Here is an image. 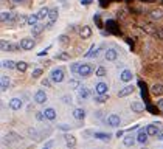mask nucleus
<instances>
[{"instance_id":"nucleus-1","label":"nucleus","mask_w":163,"mask_h":149,"mask_svg":"<svg viewBox=\"0 0 163 149\" xmlns=\"http://www.w3.org/2000/svg\"><path fill=\"white\" fill-rule=\"evenodd\" d=\"M92 73H93V65L92 64H81L76 74L81 76V78H87V76H90Z\"/></svg>"},{"instance_id":"nucleus-2","label":"nucleus","mask_w":163,"mask_h":149,"mask_svg":"<svg viewBox=\"0 0 163 149\" xmlns=\"http://www.w3.org/2000/svg\"><path fill=\"white\" fill-rule=\"evenodd\" d=\"M64 78H65V73H64L62 69H54L50 73V79L53 81V83H62Z\"/></svg>"},{"instance_id":"nucleus-3","label":"nucleus","mask_w":163,"mask_h":149,"mask_svg":"<svg viewBox=\"0 0 163 149\" xmlns=\"http://www.w3.org/2000/svg\"><path fill=\"white\" fill-rule=\"evenodd\" d=\"M149 17H151V20H154V22H160V20H163V9L162 8H154L149 11Z\"/></svg>"},{"instance_id":"nucleus-4","label":"nucleus","mask_w":163,"mask_h":149,"mask_svg":"<svg viewBox=\"0 0 163 149\" xmlns=\"http://www.w3.org/2000/svg\"><path fill=\"white\" fill-rule=\"evenodd\" d=\"M58 16H59V9L58 8H51L50 12H48V23H47V28H51L53 23L58 20Z\"/></svg>"},{"instance_id":"nucleus-5","label":"nucleus","mask_w":163,"mask_h":149,"mask_svg":"<svg viewBox=\"0 0 163 149\" xmlns=\"http://www.w3.org/2000/svg\"><path fill=\"white\" fill-rule=\"evenodd\" d=\"M106 28H107V31L109 33H112V34H121V31L118 30V23L115 22V20H107L106 22Z\"/></svg>"},{"instance_id":"nucleus-6","label":"nucleus","mask_w":163,"mask_h":149,"mask_svg":"<svg viewBox=\"0 0 163 149\" xmlns=\"http://www.w3.org/2000/svg\"><path fill=\"white\" fill-rule=\"evenodd\" d=\"M107 124L110 126V127H118V126L121 124V118H120V115H117V113L109 115V117H107Z\"/></svg>"},{"instance_id":"nucleus-7","label":"nucleus","mask_w":163,"mask_h":149,"mask_svg":"<svg viewBox=\"0 0 163 149\" xmlns=\"http://www.w3.org/2000/svg\"><path fill=\"white\" fill-rule=\"evenodd\" d=\"M34 40H33V37H25L20 40V48L22 50H33L34 48Z\"/></svg>"},{"instance_id":"nucleus-8","label":"nucleus","mask_w":163,"mask_h":149,"mask_svg":"<svg viewBox=\"0 0 163 149\" xmlns=\"http://www.w3.org/2000/svg\"><path fill=\"white\" fill-rule=\"evenodd\" d=\"M0 47H2V51H14V50L20 48V45H11L10 42H6L5 39L0 40Z\"/></svg>"},{"instance_id":"nucleus-9","label":"nucleus","mask_w":163,"mask_h":149,"mask_svg":"<svg viewBox=\"0 0 163 149\" xmlns=\"http://www.w3.org/2000/svg\"><path fill=\"white\" fill-rule=\"evenodd\" d=\"M34 101L37 104H45L47 103V93L44 90H37L34 93Z\"/></svg>"},{"instance_id":"nucleus-10","label":"nucleus","mask_w":163,"mask_h":149,"mask_svg":"<svg viewBox=\"0 0 163 149\" xmlns=\"http://www.w3.org/2000/svg\"><path fill=\"white\" fill-rule=\"evenodd\" d=\"M104 58H106V61H117V58H118V53H117V50L115 48H107L106 50V53H104Z\"/></svg>"},{"instance_id":"nucleus-11","label":"nucleus","mask_w":163,"mask_h":149,"mask_svg":"<svg viewBox=\"0 0 163 149\" xmlns=\"http://www.w3.org/2000/svg\"><path fill=\"white\" fill-rule=\"evenodd\" d=\"M22 106H23V103H22V99H20V98H11L10 99V107L12 110H20V109H22Z\"/></svg>"},{"instance_id":"nucleus-12","label":"nucleus","mask_w":163,"mask_h":149,"mask_svg":"<svg viewBox=\"0 0 163 149\" xmlns=\"http://www.w3.org/2000/svg\"><path fill=\"white\" fill-rule=\"evenodd\" d=\"M95 92H96V95H107L109 87H107L106 83H98L96 85H95Z\"/></svg>"},{"instance_id":"nucleus-13","label":"nucleus","mask_w":163,"mask_h":149,"mask_svg":"<svg viewBox=\"0 0 163 149\" xmlns=\"http://www.w3.org/2000/svg\"><path fill=\"white\" fill-rule=\"evenodd\" d=\"M79 36L83 37V39H89L92 36V28L89 25H84V26H81V30H79Z\"/></svg>"},{"instance_id":"nucleus-14","label":"nucleus","mask_w":163,"mask_h":149,"mask_svg":"<svg viewBox=\"0 0 163 149\" xmlns=\"http://www.w3.org/2000/svg\"><path fill=\"white\" fill-rule=\"evenodd\" d=\"M134 85H126V87H123L120 92H118V96L120 98H124V96H127V95H131V93H134Z\"/></svg>"},{"instance_id":"nucleus-15","label":"nucleus","mask_w":163,"mask_h":149,"mask_svg":"<svg viewBox=\"0 0 163 149\" xmlns=\"http://www.w3.org/2000/svg\"><path fill=\"white\" fill-rule=\"evenodd\" d=\"M131 109H132V112L140 113V112L145 110V104L140 103V101H134V103H131Z\"/></svg>"},{"instance_id":"nucleus-16","label":"nucleus","mask_w":163,"mask_h":149,"mask_svg":"<svg viewBox=\"0 0 163 149\" xmlns=\"http://www.w3.org/2000/svg\"><path fill=\"white\" fill-rule=\"evenodd\" d=\"M148 137H149V134L146 132V129H141L138 132V135H137V141H138V143H141V145H145L146 141H148Z\"/></svg>"},{"instance_id":"nucleus-17","label":"nucleus","mask_w":163,"mask_h":149,"mask_svg":"<svg viewBox=\"0 0 163 149\" xmlns=\"http://www.w3.org/2000/svg\"><path fill=\"white\" fill-rule=\"evenodd\" d=\"M93 137L96 138V140H101V141H109V140L112 138V135L110 134H104V132H95Z\"/></svg>"},{"instance_id":"nucleus-18","label":"nucleus","mask_w":163,"mask_h":149,"mask_svg":"<svg viewBox=\"0 0 163 149\" xmlns=\"http://www.w3.org/2000/svg\"><path fill=\"white\" fill-rule=\"evenodd\" d=\"M64 140H65V143H67V146H69V148H75V146H76V138H75L73 135L65 134L64 135Z\"/></svg>"},{"instance_id":"nucleus-19","label":"nucleus","mask_w":163,"mask_h":149,"mask_svg":"<svg viewBox=\"0 0 163 149\" xmlns=\"http://www.w3.org/2000/svg\"><path fill=\"white\" fill-rule=\"evenodd\" d=\"M78 95H79L81 99H87L90 96V90L87 89V87H79V89H78Z\"/></svg>"},{"instance_id":"nucleus-20","label":"nucleus","mask_w":163,"mask_h":149,"mask_svg":"<svg viewBox=\"0 0 163 149\" xmlns=\"http://www.w3.org/2000/svg\"><path fill=\"white\" fill-rule=\"evenodd\" d=\"M120 79L123 81V83H129V81L132 79V72L131 70H123L120 74Z\"/></svg>"},{"instance_id":"nucleus-21","label":"nucleus","mask_w":163,"mask_h":149,"mask_svg":"<svg viewBox=\"0 0 163 149\" xmlns=\"http://www.w3.org/2000/svg\"><path fill=\"white\" fill-rule=\"evenodd\" d=\"M44 113H45V118L50 120V121H53L54 118H56V110H54L53 107H48V109H45Z\"/></svg>"},{"instance_id":"nucleus-22","label":"nucleus","mask_w":163,"mask_h":149,"mask_svg":"<svg viewBox=\"0 0 163 149\" xmlns=\"http://www.w3.org/2000/svg\"><path fill=\"white\" fill-rule=\"evenodd\" d=\"M44 30H45V25H42V23H37V25H34V26L31 28V34H33V36H39V34H40V33H42Z\"/></svg>"},{"instance_id":"nucleus-23","label":"nucleus","mask_w":163,"mask_h":149,"mask_svg":"<svg viewBox=\"0 0 163 149\" xmlns=\"http://www.w3.org/2000/svg\"><path fill=\"white\" fill-rule=\"evenodd\" d=\"M39 16L37 14H30L28 17H26V23H28L30 26H34V25H37V22H39Z\"/></svg>"},{"instance_id":"nucleus-24","label":"nucleus","mask_w":163,"mask_h":149,"mask_svg":"<svg viewBox=\"0 0 163 149\" xmlns=\"http://www.w3.org/2000/svg\"><path fill=\"white\" fill-rule=\"evenodd\" d=\"M152 93L155 95V96H162L163 95V84H160V83L154 84L152 85Z\"/></svg>"},{"instance_id":"nucleus-25","label":"nucleus","mask_w":163,"mask_h":149,"mask_svg":"<svg viewBox=\"0 0 163 149\" xmlns=\"http://www.w3.org/2000/svg\"><path fill=\"white\" fill-rule=\"evenodd\" d=\"M146 132L154 137V135H157V134L160 132V129L157 127V124H148V126H146Z\"/></svg>"},{"instance_id":"nucleus-26","label":"nucleus","mask_w":163,"mask_h":149,"mask_svg":"<svg viewBox=\"0 0 163 149\" xmlns=\"http://www.w3.org/2000/svg\"><path fill=\"white\" fill-rule=\"evenodd\" d=\"M93 56H98V47H96V45H92L90 50L84 55V58H87V59H89V58H93Z\"/></svg>"},{"instance_id":"nucleus-27","label":"nucleus","mask_w":163,"mask_h":149,"mask_svg":"<svg viewBox=\"0 0 163 149\" xmlns=\"http://www.w3.org/2000/svg\"><path fill=\"white\" fill-rule=\"evenodd\" d=\"M138 85L141 87V96L145 98V101L146 103H149V98H148V89H146V84L143 83V81H140L138 83Z\"/></svg>"},{"instance_id":"nucleus-28","label":"nucleus","mask_w":163,"mask_h":149,"mask_svg":"<svg viewBox=\"0 0 163 149\" xmlns=\"http://www.w3.org/2000/svg\"><path fill=\"white\" fill-rule=\"evenodd\" d=\"M10 84H11V81H10V78L8 76H2V92H6L10 89Z\"/></svg>"},{"instance_id":"nucleus-29","label":"nucleus","mask_w":163,"mask_h":149,"mask_svg":"<svg viewBox=\"0 0 163 149\" xmlns=\"http://www.w3.org/2000/svg\"><path fill=\"white\" fill-rule=\"evenodd\" d=\"M73 117L76 118V120H84V118H86L84 109H75V110H73Z\"/></svg>"},{"instance_id":"nucleus-30","label":"nucleus","mask_w":163,"mask_h":149,"mask_svg":"<svg viewBox=\"0 0 163 149\" xmlns=\"http://www.w3.org/2000/svg\"><path fill=\"white\" fill-rule=\"evenodd\" d=\"M135 141H137V138H135V137H132V135H126L124 140H123V143H124V146L129 148V146H134Z\"/></svg>"},{"instance_id":"nucleus-31","label":"nucleus","mask_w":163,"mask_h":149,"mask_svg":"<svg viewBox=\"0 0 163 149\" xmlns=\"http://www.w3.org/2000/svg\"><path fill=\"white\" fill-rule=\"evenodd\" d=\"M48 12H50L48 8H40L39 12H37V16H39L40 20H42V19H48Z\"/></svg>"},{"instance_id":"nucleus-32","label":"nucleus","mask_w":163,"mask_h":149,"mask_svg":"<svg viewBox=\"0 0 163 149\" xmlns=\"http://www.w3.org/2000/svg\"><path fill=\"white\" fill-rule=\"evenodd\" d=\"M54 59H58V61H69L70 55H69V53H65V51H61V53H58V55L54 56Z\"/></svg>"},{"instance_id":"nucleus-33","label":"nucleus","mask_w":163,"mask_h":149,"mask_svg":"<svg viewBox=\"0 0 163 149\" xmlns=\"http://www.w3.org/2000/svg\"><path fill=\"white\" fill-rule=\"evenodd\" d=\"M17 62H14V61H3L2 62V67L3 69H16Z\"/></svg>"},{"instance_id":"nucleus-34","label":"nucleus","mask_w":163,"mask_h":149,"mask_svg":"<svg viewBox=\"0 0 163 149\" xmlns=\"http://www.w3.org/2000/svg\"><path fill=\"white\" fill-rule=\"evenodd\" d=\"M16 69L19 70V72H26V69H28V64H26V62H23V61H19V62H17V65H16Z\"/></svg>"},{"instance_id":"nucleus-35","label":"nucleus","mask_w":163,"mask_h":149,"mask_svg":"<svg viewBox=\"0 0 163 149\" xmlns=\"http://www.w3.org/2000/svg\"><path fill=\"white\" fill-rule=\"evenodd\" d=\"M0 19H2V22H3V23L6 22V20L10 22V20H12V14H11V12H6V11H3V12H2V17H0Z\"/></svg>"},{"instance_id":"nucleus-36","label":"nucleus","mask_w":163,"mask_h":149,"mask_svg":"<svg viewBox=\"0 0 163 149\" xmlns=\"http://www.w3.org/2000/svg\"><path fill=\"white\" fill-rule=\"evenodd\" d=\"M106 99H107V95H96L95 96V103L103 104V103H106Z\"/></svg>"},{"instance_id":"nucleus-37","label":"nucleus","mask_w":163,"mask_h":149,"mask_svg":"<svg viewBox=\"0 0 163 149\" xmlns=\"http://www.w3.org/2000/svg\"><path fill=\"white\" fill-rule=\"evenodd\" d=\"M93 22L96 23L98 28H103V23H101V17H99V14H95V16H93Z\"/></svg>"},{"instance_id":"nucleus-38","label":"nucleus","mask_w":163,"mask_h":149,"mask_svg":"<svg viewBox=\"0 0 163 149\" xmlns=\"http://www.w3.org/2000/svg\"><path fill=\"white\" fill-rule=\"evenodd\" d=\"M96 76H99V78L106 76V69H104V67H98V69H96Z\"/></svg>"},{"instance_id":"nucleus-39","label":"nucleus","mask_w":163,"mask_h":149,"mask_svg":"<svg viewBox=\"0 0 163 149\" xmlns=\"http://www.w3.org/2000/svg\"><path fill=\"white\" fill-rule=\"evenodd\" d=\"M58 40H59V44H61V45H65L67 42H69V36L62 34V36H59V37H58Z\"/></svg>"},{"instance_id":"nucleus-40","label":"nucleus","mask_w":163,"mask_h":149,"mask_svg":"<svg viewBox=\"0 0 163 149\" xmlns=\"http://www.w3.org/2000/svg\"><path fill=\"white\" fill-rule=\"evenodd\" d=\"M70 87H72V89H79V87H81L79 85V81L78 79H72L70 81Z\"/></svg>"},{"instance_id":"nucleus-41","label":"nucleus","mask_w":163,"mask_h":149,"mask_svg":"<svg viewBox=\"0 0 163 149\" xmlns=\"http://www.w3.org/2000/svg\"><path fill=\"white\" fill-rule=\"evenodd\" d=\"M40 74H42V69H34V70H33L31 78H39Z\"/></svg>"},{"instance_id":"nucleus-42","label":"nucleus","mask_w":163,"mask_h":149,"mask_svg":"<svg viewBox=\"0 0 163 149\" xmlns=\"http://www.w3.org/2000/svg\"><path fill=\"white\" fill-rule=\"evenodd\" d=\"M79 65H81L79 62H73V64L70 65V70H72L73 73H78V69H79Z\"/></svg>"},{"instance_id":"nucleus-43","label":"nucleus","mask_w":163,"mask_h":149,"mask_svg":"<svg viewBox=\"0 0 163 149\" xmlns=\"http://www.w3.org/2000/svg\"><path fill=\"white\" fill-rule=\"evenodd\" d=\"M61 99H62V103H65V104H72V96L70 95H64Z\"/></svg>"},{"instance_id":"nucleus-44","label":"nucleus","mask_w":163,"mask_h":149,"mask_svg":"<svg viewBox=\"0 0 163 149\" xmlns=\"http://www.w3.org/2000/svg\"><path fill=\"white\" fill-rule=\"evenodd\" d=\"M146 109L151 112V113H154V115H155V113H159V107H152V106H149V104H148V106H146Z\"/></svg>"},{"instance_id":"nucleus-45","label":"nucleus","mask_w":163,"mask_h":149,"mask_svg":"<svg viewBox=\"0 0 163 149\" xmlns=\"http://www.w3.org/2000/svg\"><path fill=\"white\" fill-rule=\"evenodd\" d=\"M51 83H53L51 79H47V78L42 79V85H44V87H51Z\"/></svg>"},{"instance_id":"nucleus-46","label":"nucleus","mask_w":163,"mask_h":149,"mask_svg":"<svg viewBox=\"0 0 163 149\" xmlns=\"http://www.w3.org/2000/svg\"><path fill=\"white\" fill-rule=\"evenodd\" d=\"M51 48V47H47L45 50H40L39 53H37V56H47V53H48V50Z\"/></svg>"},{"instance_id":"nucleus-47","label":"nucleus","mask_w":163,"mask_h":149,"mask_svg":"<svg viewBox=\"0 0 163 149\" xmlns=\"http://www.w3.org/2000/svg\"><path fill=\"white\" fill-rule=\"evenodd\" d=\"M44 118H45V113H44V112H37V113H36V120H37V121H42Z\"/></svg>"},{"instance_id":"nucleus-48","label":"nucleus","mask_w":163,"mask_h":149,"mask_svg":"<svg viewBox=\"0 0 163 149\" xmlns=\"http://www.w3.org/2000/svg\"><path fill=\"white\" fill-rule=\"evenodd\" d=\"M92 2H93V0H81V5H84V6H89Z\"/></svg>"},{"instance_id":"nucleus-49","label":"nucleus","mask_w":163,"mask_h":149,"mask_svg":"<svg viewBox=\"0 0 163 149\" xmlns=\"http://www.w3.org/2000/svg\"><path fill=\"white\" fill-rule=\"evenodd\" d=\"M58 127H59V129H62V131H69L70 129V126H67V124H59Z\"/></svg>"},{"instance_id":"nucleus-50","label":"nucleus","mask_w":163,"mask_h":149,"mask_svg":"<svg viewBox=\"0 0 163 149\" xmlns=\"http://www.w3.org/2000/svg\"><path fill=\"white\" fill-rule=\"evenodd\" d=\"M155 137H157V140H163V131H160L157 135H155Z\"/></svg>"},{"instance_id":"nucleus-51","label":"nucleus","mask_w":163,"mask_h":149,"mask_svg":"<svg viewBox=\"0 0 163 149\" xmlns=\"http://www.w3.org/2000/svg\"><path fill=\"white\" fill-rule=\"evenodd\" d=\"M157 106H159V109H160V110H163V99H160V101H159Z\"/></svg>"},{"instance_id":"nucleus-52","label":"nucleus","mask_w":163,"mask_h":149,"mask_svg":"<svg viewBox=\"0 0 163 149\" xmlns=\"http://www.w3.org/2000/svg\"><path fill=\"white\" fill-rule=\"evenodd\" d=\"M123 134H124L123 131H118V132H117V137H118V138H120V137H123Z\"/></svg>"},{"instance_id":"nucleus-53","label":"nucleus","mask_w":163,"mask_h":149,"mask_svg":"<svg viewBox=\"0 0 163 149\" xmlns=\"http://www.w3.org/2000/svg\"><path fill=\"white\" fill-rule=\"evenodd\" d=\"M12 2H14V3H22L23 0H12Z\"/></svg>"},{"instance_id":"nucleus-54","label":"nucleus","mask_w":163,"mask_h":149,"mask_svg":"<svg viewBox=\"0 0 163 149\" xmlns=\"http://www.w3.org/2000/svg\"><path fill=\"white\" fill-rule=\"evenodd\" d=\"M44 149H50V148H48V146H45V148H44Z\"/></svg>"},{"instance_id":"nucleus-55","label":"nucleus","mask_w":163,"mask_h":149,"mask_svg":"<svg viewBox=\"0 0 163 149\" xmlns=\"http://www.w3.org/2000/svg\"><path fill=\"white\" fill-rule=\"evenodd\" d=\"M58 2H65V0H58Z\"/></svg>"},{"instance_id":"nucleus-56","label":"nucleus","mask_w":163,"mask_h":149,"mask_svg":"<svg viewBox=\"0 0 163 149\" xmlns=\"http://www.w3.org/2000/svg\"><path fill=\"white\" fill-rule=\"evenodd\" d=\"M143 2H145V0H143Z\"/></svg>"},{"instance_id":"nucleus-57","label":"nucleus","mask_w":163,"mask_h":149,"mask_svg":"<svg viewBox=\"0 0 163 149\" xmlns=\"http://www.w3.org/2000/svg\"><path fill=\"white\" fill-rule=\"evenodd\" d=\"M162 2H163V0H162Z\"/></svg>"}]
</instances>
